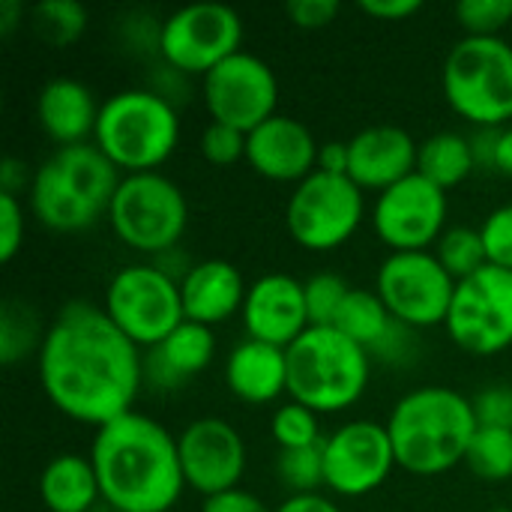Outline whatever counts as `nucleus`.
<instances>
[{"label": "nucleus", "mask_w": 512, "mask_h": 512, "mask_svg": "<svg viewBox=\"0 0 512 512\" xmlns=\"http://www.w3.org/2000/svg\"><path fill=\"white\" fill-rule=\"evenodd\" d=\"M36 372L42 393L63 417L102 429L135 411L144 357L102 306L75 300L48 324Z\"/></svg>", "instance_id": "nucleus-1"}, {"label": "nucleus", "mask_w": 512, "mask_h": 512, "mask_svg": "<svg viewBox=\"0 0 512 512\" xmlns=\"http://www.w3.org/2000/svg\"><path fill=\"white\" fill-rule=\"evenodd\" d=\"M90 462L114 512H171L186 489L177 438L141 411L96 429Z\"/></svg>", "instance_id": "nucleus-2"}, {"label": "nucleus", "mask_w": 512, "mask_h": 512, "mask_svg": "<svg viewBox=\"0 0 512 512\" xmlns=\"http://www.w3.org/2000/svg\"><path fill=\"white\" fill-rule=\"evenodd\" d=\"M477 429L474 402L450 387L411 390L387 420L396 465L414 477H438L465 465Z\"/></svg>", "instance_id": "nucleus-3"}, {"label": "nucleus", "mask_w": 512, "mask_h": 512, "mask_svg": "<svg viewBox=\"0 0 512 512\" xmlns=\"http://www.w3.org/2000/svg\"><path fill=\"white\" fill-rule=\"evenodd\" d=\"M123 171L93 144L57 147L30 183V213L57 234H78L108 219Z\"/></svg>", "instance_id": "nucleus-4"}, {"label": "nucleus", "mask_w": 512, "mask_h": 512, "mask_svg": "<svg viewBox=\"0 0 512 512\" xmlns=\"http://www.w3.org/2000/svg\"><path fill=\"white\" fill-rule=\"evenodd\" d=\"M180 141L177 105L147 87H132L108 96L99 108L93 144L123 171H159Z\"/></svg>", "instance_id": "nucleus-5"}, {"label": "nucleus", "mask_w": 512, "mask_h": 512, "mask_svg": "<svg viewBox=\"0 0 512 512\" xmlns=\"http://www.w3.org/2000/svg\"><path fill=\"white\" fill-rule=\"evenodd\" d=\"M372 357L336 327H309L288 348V396L315 414L357 405L369 387Z\"/></svg>", "instance_id": "nucleus-6"}, {"label": "nucleus", "mask_w": 512, "mask_h": 512, "mask_svg": "<svg viewBox=\"0 0 512 512\" xmlns=\"http://www.w3.org/2000/svg\"><path fill=\"white\" fill-rule=\"evenodd\" d=\"M447 105L480 129L512 120V45L501 36H462L444 60Z\"/></svg>", "instance_id": "nucleus-7"}, {"label": "nucleus", "mask_w": 512, "mask_h": 512, "mask_svg": "<svg viewBox=\"0 0 512 512\" xmlns=\"http://www.w3.org/2000/svg\"><path fill=\"white\" fill-rule=\"evenodd\" d=\"M108 225L117 240L141 255H165L177 249L189 225V201L183 189L159 174H123L108 207Z\"/></svg>", "instance_id": "nucleus-8"}, {"label": "nucleus", "mask_w": 512, "mask_h": 512, "mask_svg": "<svg viewBox=\"0 0 512 512\" xmlns=\"http://www.w3.org/2000/svg\"><path fill=\"white\" fill-rule=\"evenodd\" d=\"M102 309L141 351L156 348L186 321L180 282L156 264H132L117 270L105 288Z\"/></svg>", "instance_id": "nucleus-9"}, {"label": "nucleus", "mask_w": 512, "mask_h": 512, "mask_svg": "<svg viewBox=\"0 0 512 512\" xmlns=\"http://www.w3.org/2000/svg\"><path fill=\"white\" fill-rule=\"evenodd\" d=\"M366 216L363 189L342 174L315 171L288 198L285 225L297 246L309 252H333L345 246Z\"/></svg>", "instance_id": "nucleus-10"}, {"label": "nucleus", "mask_w": 512, "mask_h": 512, "mask_svg": "<svg viewBox=\"0 0 512 512\" xmlns=\"http://www.w3.org/2000/svg\"><path fill=\"white\" fill-rule=\"evenodd\" d=\"M456 279L444 270L435 252H390L378 267L375 291L396 321L411 330L447 324Z\"/></svg>", "instance_id": "nucleus-11"}, {"label": "nucleus", "mask_w": 512, "mask_h": 512, "mask_svg": "<svg viewBox=\"0 0 512 512\" xmlns=\"http://www.w3.org/2000/svg\"><path fill=\"white\" fill-rule=\"evenodd\" d=\"M243 18L225 3H192L162 21L159 54L180 75H207L243 51Z\"/></svg>", "instance_id": "nucleus-12"}, {"label": "nucleus", "mask_w": 512, "mask_h": 512, "mask_svg": "<svg viewBox=\"0 0 512 512\" xmlns=\"http://www.w3.org/2000/svg\"><path fill=\"white\" fill-rule=\"evenodd\" d=\"M447 336L468 354L492 357L512 345V273L483 267L456 285Z\"/></svg>", "instance_id": "nucleus-13"}, {"label": "nucleus", "mask_w": 512, "mask_h": 512, "mask_svg": "<svg viewBox=\"0 0 512 512\" xmlns=\"http://www.w3.org/2000/svg\"><path fill=\"white\" fill-rule=\"evenodd\" d=\"M201 96L210 123H225L249 135L276 117L279 81L258 54L237 51L201 78Z\"/></svg>", "instance_id": "nucleus-14"}, {"label": "nucleus", "mask_w": 512, "mask_h": 512, "mask_svg": "<svg viewBox=\"0 0 512 512\" xmlns=\"http://www.w3.org/2000/svg\"><path fill=\"white\" fill-rule=\"evenodd\" d=\"M447 192L411 174L384 189L372 207V228L393 252H429L447 231Z\"/></svg>", "instance_id": "nucleus-15"}, {"label": "nucleus", "mask_w": 512, "mask_h": 512, "mask_svg": "<svg viewBox=\"0 0 512 512\" xmlns=\"http://www.w3.org/2000/svg\"><path fill=\"white\" fill-rule=\"evenodd\" d=\"M396 465L387 423L351 420L324 438V480L342 498H363L381 489Z\"/></svg>", "instance_id": "nucleus-16"}, {"label": "nucleus", "mask_w": 512, "mask_h": 512, "mask_svg": "<svg viewBox=\"0 0 512 512\" xmlns=\"http://www.w3.org/2000/svg\"><path fill=\"white\" fill-rule=\"evenodd\" d=\"M177 450L186 486L204 498L237 489L246 474V444L228 420H192L180 432Z\"/></svg>", "instance_id": "nucleus-17"}, {"label": "nucleus", "mask_w": 512, "mask_h": 512, "mask_svg": "<svg viewBox=\"0 0 512 512\" xmlns=\"http://www.w3.org/2000/svg\"><path fill=\"white\" fill-rule=\"evenodd\" d=\"M240 315L246 339H258L288 351L309 330L306 288L288 273H267L249 285Z\"/></svg>", "instance_id": "nucleus-18"}, {"label": "nucleus", "mask_w": 512, "mask_h": 512, "mask_svg": "<svg viewBox=\"0 0 512 512\" xmlns=\"http://www.w3.org/2000/svg\"><path fill=\"white\" fill-rule=\"evenodd\" d=\"M318 147L303 120L276 114L246 135V162L273 183H303L318 171Z\"/></svg>", "instance_id": "nucleus-19"}, {"label": "nucleus", "mask_w": 512, "mask_h": 512, "mask_svg": "<svg viewBox=\"0 0 512 512\" xmlns=\"http://www.w3.org/2000/svg\"><path fill=\"white\" fill-rule=\"evenodd\" d=\"M351 168L348 177L366 192L375 189L378 195L399 180L417 171V150L420 144L402 126H369L357 132L351 141Z\"/></svg>", "instance_id": "nucleus-20"}, {"label": "nucleus", "mask_w": 512, "mask_h": 512, "mask_svg": "<svg viewBox=\"0 0 512 512\" xmlns=\"http://www.w3.org/2000/svg\"><path fill=\"white\" fill-rule=\"evenodd\" d=\"M246 291L249 285L243 282V273L231 261H198L180 282L183 318L213 330L216 324H225L228 318L243 312Z\"/></svg>", "instance_id": "nucleus-21"}, {"label": "nucleus", "mask_w": 512, "mask_h": 512, "mask_svg": "<svg viewBox=\"0 0 512 512\" xmlns=\"http://www.w3.org/2000/svg\"><path fill=\"white\" fill-rule=\"evenodd\" d=\"M336 330H342L348 339H354L369 357H381L390 363H402L405 357H411L414 333H411V327H405L402 321H396L390 315V309L384 306L378 291L351 288V294L336 318Z\"/></svg>", "instance_id": "nucleus-22"}, {"label": "nucleus", "mask_w": 512, "mask_h": 512, "mask_svg": "<svg viewBox=\"0 0 512 512\" xmlns=\"http://www.w3.org/2000/svg\"><path fill=\"white\" fill-rule=\"evenodd\" d=\"M102 102L75 78H51L36 96V123L57 147L87 144L96 132Z\"/></svg>", "instance_id": "nucleus-23"}, {"label": "nucleus", "mask_w": 512, "mask_h": 512, "mask_svg": "<svg viewBox=\"0 0 512 512\" xmlns=\"http://www.w3.org/2000/svg\"><path fill=\"white\" fill-rule=\"evenodd\" d=\"M216 357V336L204 324L183 321L168 339L144 357V381L156 390H180L186 381L210 369Z\"/></svg>", "instance_id": "nucleus-24"}, {"label": "nucleus", "mask_w": 512, "mask_h": 512, "mask_svg": "<svg viewBox=\"0 0 512 512\" xmlns=\"http://www.w3.org/2000/svg\"><path fill=\"white\" fill-rule=\"evenodd\" d=\"M225 384L246 405H270L288 393V351L243 339L225 360Z\"/></svg>", "instance_id": "nucleus-25"}, {"label": "nucleus", "mask_w": 512, "mask_h": 512, "mask_svg": "<svg viewBox=\"0 0 512 512\" xmlns=\"http://www.w3.org/2000/svg\"><path fill=\"white\" fill-rule=\"evenodd\" d=\"M39 501L45 512H93L102 501V492L90 456H54L39 474Z\"/></svg>", "instance_id": "nucleus-26"}, {"label": "nucleus", "mask_w": 512, "mask_h": 512, "mask_svg": "<svg viewBox=\"0 0 512 512\" xmlns=\"http://www.w3.org/2000/svg\"><path fill=\"white\" fill-rule=\"evenodd\" d=\"M474 171H477V156L468 135L438 132L429 135L417 150V174H423L444 192L465 183Z\"/></svg>", "instance_id": "nucleus-27"}, {"label": "nucleus", "mask_w": 512, "mask_h": 512, "mask_svg": "<svg viewBox=\"0 0 512 512\" xmlns=\"http://www.w3.org/2000/svg\"><path fill=\"white\" fill-rule=\"evenodd\" d=\"M39 312L24 300H6L0 309V363L18 366L24 357L39 354L45 339Z\"/></svg>", "instance_id": "nucleus-28"}, {"label": "nucleus", "mask_w": 512, "mask_h": 512, "mask_svg": "<svg viewBox=\"0 0 512 512\" xmlns=\"http://www.w3.org/2000/svg\"><path fill=\"white\" fill-rule=\"evenodd\" d=\"M27 18L33 33L51 48H66L87 30V9L78 0H42L27 12Z\"/></svg>", "instance_id": "nucleus-29"}, {"label": "nucleus", "mask_w": 512, "mask_h": 512, "mask_svg": "<svg viewBox=\"0 0 512 512\" xmlns=\"http://www.w3.org/2000/svg\"><path fill=\"white\" fill-rule=\"evenodd\" d=\"M468 471L483 483H507L512 480V432L480 426L465 453Z\"/></svg>", "instance_id": "nucleus-30"}, {"label": "nucleus", "mask_w": 512, "mask_h": 512, "mask_svg": "<svg viewBox=\"0 0 512 512\" xmlns=\"http://www.w3.org/2000/svg\"><path fill=\"white\" fill-rule=\"evenodd\" d=\"M432 252H435V258L444 264V270H447L456 282H465V279H471L474 273H480L483 267H489L486 243H483L480 228H468V225L447 228V231L441 234V240L435 243Z\"/></svg>", "instance_id": "nucleus-31"}, {"label": "nucleus", "mask_w": 512, "mask_h": 512, "mask_svg": "<svg viewBox=\"0 0 512 512\" xmlns=\"http://www.w3.org/2000/svg\"><path fill=\"white\" fill-rule=\"evenodd\" d=\"M276 477L291 495H315L324 480V441L315 447H300V450H279L276 456Z\"/></svg>", "instance_id": "nucleus-32"}, {"label": "nucleus", "mask_w": 512, "mask_h": 512, "mask_svg": "<svg viewBox=\"0 0 512 512\" xmlns=\"http://www.w3.org/2000/svg\"><path fill=\"white\" fill-rule=\"evenodd\" d=\"M270 432L279 450H300V447H315L324 441L318 414L300 402L282 405L270 420Z\"/></svg>", "instance_id": "nucleus-33"}, {"label": "nucleus", "mask_w": 512, "mask_h": 512, "mask_svg": "<svg viewBox=\"0 0 512 512\" xmlns=\"http://www.w3.org/2000/svg\"><path fill=\"white\" fill-rule=\"evenodd\" d=\"M309 327H336V318L351 294V285L339 273H315L303 282Z\"/></svg>", "instance_id": "nucleus-34"}, {"label": "nucleus", "mask_w": 512, "mask_h": 512, "mask_svg": "<svg viewBox=\"0 0 512 512\" xmlns=\"http://www.w3.org/2000/svg\"><path fill=\"white\" fill-rule=\"evenodd\" d=\"M456 21L465 36H501L512 21V0H462L456 3Z\"/></svg>", "instance_id": "nucleus-35"}, {"label": "nucleus", "mask_w": 512, "mask_h": 512, "mask_svg": "<svg viewBox=\"0 0 512 512\" xmlns=\"http://www.w3.org/2000/svg\"><path fill=\"white\" fill-rule=\"evenodd\" d=\"M201 156L219 168H228V165L246 159V132L225 126V123H210L201 132Z\"/></svg>", "instance_id": "nucleus-36"}, {"label": "nucleus", "mask_w": 512, "mask_h": 512, "mask_svg": "<svg viewBox=\"0 0 512 512\" xmlns=\"http://www.w3.org/2000/svg\"><path fill=\"white\" fill-rule=\"evenodd\" d=\"M480 234H483V243H486L489 264L512 273V204L492 210L486 216Z\"/></svg>", "instance_id": "nucleus-37"}, {"label": "nucleus", "mask_w": 512, "mask_h": 512, "mask_svg": "<svg viewBox=\"0 0 512 512\" xmlns=\"http://www.w3.org/2000/svg\"><path fill=\"white\" fill-rule=\"evenodd\" d=\"M474 414L480 426L489 429H510L512 432V387L510 384H492L480 390L474 399Z\"/></svg>", "instance_id": "nucleus-38"}, {"label": "nucleus", "mask_w": 512, "mask_h": 512, "mask_svg": "<svg viewBox=\"0 0 512 512\" xmlns=\"http://www.w3.org/2000/svg\"><path fill=\"white\" fill-rule=\"evenodd\" d=\"M24 246V207L18 195L0 192V261L9 264Z\"/></svg>", "instance_id": "nucleus-39"}, {"label": "nucleus", "mask_w": 512, "mask_h": 512, "mask_svg": "<svg viewBox=\"0 0 512 512\" xmlns=\"http://www.w3.org/2000/svg\"><path fill=\"white\" fill-rule=\"evenodd\" d=\"M339 0H291L285 6V15L300 30H324L339 15Z\"/></svg>", "instance_id": "nucleus-40"}, {"label": "nucleus", "mask_w": 512, "mask_h": 512, "mask_svg": "<svg viewBox=\"0 0 512 512\" xmlns=\"http://www.w3.org/2000/svg\"><path fill=\"white\" fill-rule=\"evenodd\" d=\"M201 512H273L255 492L237 486L231 492H222V495H213V498H204Z\"/></svg>", "instance_id": "nucleus-41"}, {"label": "nucleus", "mask_w": 512, "mask_h": 512, "mask_svg": "<svg viewBox=\"0 0 512 512\" xmlns=\"http://www.w3.org/2000/svg\"><path fill=\"white\" fill-rule=\"evenodd\" d=\"M423 9V0H360V12L378 21H402Z\"/></svg>", "instance_id": "nucleus-42"}, {"label": "nucleus", "mask_w": 512, "mask_h": 512, "mask_svg": "<svg viewBox=\"0 0 512 512\" xmlns=\"http://www.w3.org/2000/svg\"><path fill=\"white\" fill-rule=\"evenodd\" d=\"M348 168H351V147H348V141H327V144L318 147V171L348 177Z\"/></svg>", "instance_id": "nucleus-43"}, {"label": "nucleus", "mask_w": 512, "mask_h": 512, "mask_svg": "<svg viewBox=\"0 0 512 512\" xmlns=\"http://www.w3.org/2000/svg\"><path fill=\"white\" fill-rule=\"evenodd\" d=\"M27 183H33V177L27 174V162H21L15 156H6L0 162V192L18 195Z\"/></svg>", "instance_id": "nucleus-44"}, {"label": "nucleus", "mask_w": 512, "mask_h": 512, "mask_svg": "<svg viewBox=\"0 0 512 512\" xmlns=\"http://www.w3.org/2000/svg\"><path fill=\"white\" fill-rule=\"evenodd\" d=\"M276 512H342L330 498L324 495H291L285 504H279Z\"/></svg>", "instance_id": "nucleus-45"}, {"label": "nucleus", "mask_w": 512, "mask_h": 512, "mask_svg": "<svg viewBox=\"0 0 512 512\" xmlns=\"http://www.w3.org/2000/svg\"><path fill=\"white\" fill-rule=\"evenodd\" d=\"M492 171L504 174L512 180V126L507 129H498V138H495V156H492Z\"/></svg>", "instance_id": "nucleus-46"}, {"label": "nucleus", "mask_w": 512, "mask_h": 512, "mask_svg": "<svg viewBox=\"0 0 512 512\" xmlns=\"http://www.w3.org/2000/svg\"><path fill=\"white\" fill-rule=\"evenodd\" d=\"M24 21V6L18 0H0V36H12Z\"/></svg>", "instance_id": "nucleus-47"}, {"label": "nucleus", "mask_w": 512, "mask_h": 512, "mask_svg": "<svg viewBox=\"0 0 512 512\" xmlns=\"http://www.w3.org/2000/svg\"><path fill=\"white\" fill-rule=\"evenodd\" d=\"M495 512H512V510H507V507H501V510H495Z\"/></svg>", "instance_id": "nucleus-48"}, {"label": "nucleus", "mask_w": 512, "mask_h": 512, "mask_svg": "<svg viewBox=\"0 0 512 512\" xmlns=\"http://www.w3.org/2000/svg\"><path fill=\"white\" fill-rule=\"evenodd\" d=\"M102 512H114V510H108V507H105V510H102Z\"/></svg>", "instance_id": "nucleus-49"}]
</instances>
